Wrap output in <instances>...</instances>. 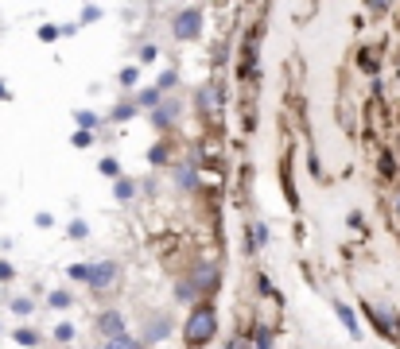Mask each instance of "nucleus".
<instances>
[{
	"label": "nucleus",
	"instance_id": "obj_3",
	"mask_svg": "<svg viewBox=\"0 0 400 349\" xmlns=\"http://www.w3.org/2000/svg\"><path fill=\"white\" fill-rule=\"evenodd\" d=\"M117 276H121L117 260H101V264H89V276H86V283H89L94 291H109L113 283H117Z\"/></svg>",
	"mask_w": 400,
	"mask_h": 349
},
{
	"label": "nucleus",
	"instance_id": "obj_23",
	"mask_svg": "<svg viewBox=\"0 0 400 349\" xmlns=\"http://www.w3.org/2000/svg\"><path fill=\"white\" fill-rule=\"evenodd\" d=\"M137 194V186L128 183V179H117V198H132Z\"/></svg>",
	"mask_w": 400,
	"mask_h": 349
},
{
	"label": "nucleus",
	"instance_id": "obj_24",
	"mask_svg": "<svg viewBox=\"0 0 400 349\" xmlns=\"http://www.w3.org/2000/svg\"><path fill=\"white\" fill-rule=\"evenodd\" d=\"M51 307H70V295H67V291H51Z\"/></svg>",
	"mask_w": 400,
	"mask_h": 349
},
{
	"label": "nucleus",
	"instance_id": "obj_2",
	"mask_svg": "<svg viewBox=\"0 0 400 349\" xmlns=\"http://www.w3.org/2000/svg\"><path fill=\"white\" fill-rule=\"evenodd\" d=\"M171 35H175L179 43H186V39H198V35H202V12H198V8L175 12V19H171Z\"/></svg>",
	"mask_w": 400,
	"mask_h": 349
},
{
	"label": "nucleus",
	"instance_id": "obj_8",
	"mask_svg": "<svg viewBox=\"0 0 400 349\" xmlns=\"http://www.w3.org/2000/svg\"><path fill=\"white\" fill-rule=\"evenodd\" d=\"M334 310H338V319H342V326L350 330V338H361V326H358V319H354V310L346 307V303H334Z\"/></svg>",
	"mask_w": 400,
	"mask_h": 349
},
{
	"label": "nucleus",
	"instance_id": "obj_10",
	"mask_svg": "<svg viewBox=\"0 0 400 349\" xmlns=\"http://www.w3.org/2000/svg\"><path fill=\"white\" fill-rule=\"evenodd\" d=\"M74 120H78V132H94L98 128V113H89V109H78Z\"/></svg>",
	"mask_w": 400,
	"mask_h": 349
},
{
	"label": "nucleus",
	"instance_id": "obj_31",
	"mask_svg": "<svg viewBox=\"0 0 400 349\" xmlns=\"http://www.w3.org/2000/svg\"><path fill=\"white\" fill-rule=\"evenodd\" d=\"M152 58H156V47H152V43H148V47H140V62H152Z\"/></svg>",
	"mask_w": 400,
	"mask_h": 349
},
{
	"label": "nucleus",
	"instance_id": "obj_28",
	"mask_svg": "<svg viewBox=\"0 0 400 349\" xmlns=\"http://www.w3.org/2000/svg\"><path fill=\"white\" fill-rule=\"evenodd\" d=\"M40 39H43V43H51V39H59V28H51V24H43V28H40Z\"/></svg>",
	"mask_w": 400,
	"mask_h": 349
},
{
	"label": "nucleus",
	"instance_id": "obj_22",
	"mask_svg": "<svg viewBox=\"0 0 400 349\" xmlns=\"http://www.w3.org/2000/svg\"><path fill=\"white\" fill-rule=\"evenodd\" d=\"M132 113H137V109L128 105V101H121V105L113 109V120H128V116H132Z\"/></svg>",
	"mask_w": 400,
	"mask_h": 349
},
{
	"label": "nucleus",
	"instance_id": "obj_17",
	"mask_svg": "<svg viewBox=\"0 0 400 349\" xmlns=\"http://www.w3.org/2000/svg\"><path fill=\"white\" fill-rule=\"evenodd\" d=\"M256 349H276V346H272V334H268V326H256Z\"/></svg>",
	"mask_w": 400,
	"mask_h": 349
},
{
	"label": "nucleus",
	"instance_id": "obj_19",
	"mask_svg": "<svg viewBox=\"0 0 400 349\" xmlns=\"http://www.w3.org/2000/svg\"><path fill=\"white\" fill-rule=\"evenodd\" d=\"M67 233H70V241H82V237L89 233V225H86V222H70V229H67Z\"/></svg>",
	"mask_w": 400,
	"mask_h": 349
},
{
	"label": "nucleus",
	"instance_id": "obj_25",
	"mask_svg": "<svg viewBox=\"0 0 400 349\" xmlns=\"http://www.w3.org/2000/svg\"><path fill=\"white\" fill-rule=\"evenodd\" d=\"M70 144H74V147H89V144H94V132H74Z\"/></svg>",
	"mask_w": 400,
	"mask_h": 349
},
{
	"label": "nucleus",
	"instance_id": "obj_16",
	"mask_svg": "<svg viewBox=\"0 0 400 349\" xmlns=\"http://www.w3.org/2000/svg\"><path fill=\"white\" fill-rule=\"evenodd\" d=\"M16 346H40V334L35 330H16Z\"/></svg>",
	"mask_w": 400,
	"mask_h": 349
},
{
	"label": "nucleus",
	"instance_id": "obj_15",
	"mask_svg": "<svg viewBox=\"0 0 400 349\" xmlns=\"http://www.w3.org/2000/svg\"><path fill=\"white\" fill-rule=\"evenodd\" d=\"M137 78H140V70H137V66H125V70H121V78H117V82H121L125 89H132V86H137Z\"/></svg>",
	"mask_w": 400,
	"mask_h": 349
},
{
	"label": "nucleus",
	"instance_id": "obj_7",
	"mask_svg": "<svg viewBox=\"0 0 400 349\" xmlns=\"http://www.w3.org/2000/svg\"><path fill=\"white\" fill-rule=\"evenodd\" d=\"M179 120V101H159L156 113H152V125L156 128H171Z\"/></svg>",
	"mask_w": 400,
	"mask_h": 349
},
{
	"label": "nucleus",
	"instance_id": "obj_20",
	"mask_svg": "<svg viewBox=\"0 0 400 349\" xmlns=\"http://www.w3.org/2000/svg\"><path fill=\"white\" fill-rule=\"evenodd\" d=\"M268 244V225H253V249Z\"/></svg>",
	"mask_w": 400,
	"mask_h": 349
},
{
	"label": "nucleus",
	"instance_id": "obj_36",
	"mask_svg": "<svg viewBox=\"0 0 400 349\" xmlns=\"http://www.w3.org/2000/svg\"><path fill=\"white\" fill-rule=\"evenodd\" d=\"M397 210H400V194H397Z\"/></svg>",
	"mask_w": 400,
	"mask_h": 349
},
{
	"label": "nucleus",
	"instance_id": "obj_4",
	"mask_svg": "<svg viewBox=\"0 0 400 349\" xmlns=\"http://www.w3.org/2000/svg\"><path fill=\"white\" fill-rule=\"evenodd\" d=\"M98 334L105 341L125 338V314H121V310H101V314H98Z\"/></svg>",
	"mask_w": 400,
	"mask_h": 349
},
{
	"label": "nucleus",
	"instance_id": "obj_34",
	"mask_svg": "<svg viewBox=\"0 0 400 349\" xmlns=\"http://www.w3.org/2000/svg\"><path fill=\"white\" fill-rule=\"evenodd\" d=\"M225 349H249V341H237V338H234V341H229Z\"/></svg>",
	"mask_w": 400,
	"mask_h": 349
},
{
	"label": "nucleus",
	"instance_id": "obj_26",
	"mask_svg": "<svg viewBox=\"0 0 400 349\" xmlns=\"http://www.w3.org/2000/svg\"><path fill=\"white\" fill-rule=\"evenodd\" d=\"M55 338H59V341H70V338H74V326H70V322H62V326H55Z\"/></svg>",
	"mask_w": 400,
	"mask_h": 349
},
{
	"label": "nucleus",
	"instance_id": "obj_30",
	"mask_svg": "<svg viewBox=\"0 0 400 349\" xmlns=\"http://www.w3.org/2000/svg\"><path fill=\"white\" fill-rule=\"evenodd\" d=\"M98 16H101V12L94 8V4H89V8H82V24H94V19H98Z\"/></svg>",
	"mask_w": 400,
	"mask_h": 349
},
{
	"label": "nucleus",
	"instance_id": "obj_29",
	"mask_svg": "<svg viewBox=\"0 0 400 349\" xmlns=\"http://www.w3.org/2000/svg\"><path fill=\"white\" fill-rule=\"evenodd\" d=\"M12 310H16V314H31V303L28 299H12Z\"/></svg>",
	"mask_w": 400,
	"mask_h": 349
},
{
	"label": "nucleus",
	"instance_id": "obj_6",
	"mask_svg": "<svg viewBox=\"0 0 400 349\" xmlns=\"http://www.w3.org/2000/svg\"><path fill=\"white\" fill-rule=\"evenodd\" d=\"M369 314L381 322V334H385V338H400V319L389 307H369Z\"/></svg>",
	"mask_w": 400,
	"mask_h": 349
},
{
	"label": "nucleus",
	"instance_id": "obj_27",
	"mask_svg": "<svg viewBox=\"0 0 400 349\" xmlns=\"http://www.w3.org/2000/svg\"><path fill=\"white\" fill-rule=\"evenodd\" d=\"M179 183H183V186H195V167H179Z\"/></svg>",
	"mask_w": 400,
	"mask_h": 349
},
{
	"label": "nucleus",
	"instance_id": "obj_1",
	"mask_svg": "<svg viewBox=\"0 0 400 349\" xmlns=\"http://www.w3.org/2000/svg\"><path fill=\"white\" fill-rule=\"evenodd\" d=\"M218 334V310L210 307V303H198L195 310H191V319H186L183 326V338L186 346H206V341Z\"/></svg>",
	"mask_w": 400,
	"mask_h": 349
},
{
	"label": "nucleus",
	"instance_id": "obj_21",
	"mask_svg": "<svg viewBox=\"0 0 400 349\" xmlns=\"http://www.w3.org/2000/svg\"><path fill=\"white\" fill-rule=\"evenodd\" d=\"M86 276H89V264H70V280L86 283Z\"/></svg>",
	"mask_w": 400,
	"mask_h": 349
},
{
	"label": "nucleus",
	"instance_id": "obj_9",
	"mask_svg": "<svg viewBox=\"0 0 400 349\" xmlns=\"http://www.w3.org/2000/svg\"><path fill=\"white\" fill-rule=\"evenodd\" d=\"M198 109H202V113H214V109H218V86L198 89Z\"/></svg>",
	"mask_w": 400,
	"mask_h": 349
},
{
	"label": "nucleus",
	"instance_id": "obj_35",
	"mask_svg": "<svg viewBox=\"0 0 400 349\" xmlns=\"http://www.w3.org/2000/svg\"><path fill=\"white\" fill-rule=\"evenodd\" d=\"M0 101H8V89H4V86H0Z\"/></svg>",
	"mask_w": 400,
	"mask_h": 349
},
{
	"label": "nucleus",
	"instance_id": "obj_5",
	"mask_svg": "<svg viewBox=\"0 0 400 349\" xmlns=\"http://www.w3.org/2000/svg\"><path fill=\"white\" fill-rule=\"evenodd\" d=\"M167 334H171V319H167V314H152V319L144 322V341H140V346H156Z\"/></svg>",
	"mask_w": 400,
	"mask_h": 349
},
{
	"label": "nucleus",
	"instance_id": "obj_11",
	"mask_svg": "<svg viewBox=\"0 0 400 349\" xmlns=\"http://www.w3.org/2000/svg\"><path fill=\"white\" fill-rule=\"evenodd\" d=\"M137 101H140V105H148V109H156L159 101H164V93H159V89L152 86V89H140V93H137Z\"/></svg>",
	"mask_w": 400,
	"mask_h": 349
},
{
	"label": "nucleus",
	"instance_id": "obj_32",
	"mask_svg": "<svg viewBox=\"0 0 400 349\" xmlns=\"http://www.w3.org/2000/svg\"><path fill=\"white\" fill-rule=\"evenodd\" d=\"M167 159V147H152V163H164Z\"/></svg>",
	"mask_w": 400,
	"mask_h": 349
},
{
	"label": "nucleus",
	"instance_id": "obj_18",
	"mask_svg": "<svg viewBox=\"0 0 400 349\" xmlns=\"http://www.w3.org/2000/svg\"><path fill=\"white\" fill-rule=\"evenodd\" d=\"M381 174H385V179H392V174H397V159H392L389 152L381 155Z\"/></svg>",
	"mask_w": 400,
	"mask_h": 349
},
{
	"label": "nucleus",
	"instance_id": "obj_33",
	"mask_svg": "<svg viewBox=\"0 0 400 349\" xmlns=\"http://www.w3.org/2000/svg\"><path fill=\"white\" fill-rule=\"evenodd\" d=\"M0 280H12V264L8 260H0Z\"/></svg>",
	"mask_w": 400,
	"mask_h": 349
},
{
	"label": "nucleus",
	"instance_id": "obj_13",
	"mask_svg": "<svg viewBox=\"0 0 400 349\" xmlns=\"http://www.w3.org/2000/svg\"><path fill=\"white\" fill-rule=\"evenodd\" d=\"M175 82H179L175 70H164V74H159V82H156V89H159V93H167V89H175Z\"/></svg>",
	"mask_w": 400,
	"mask_h": 349
},
{
	"label": "nucleus",
	"instance_id": "obj_14",
	"mask_svg": "<svg viewBox=\"0 0 400 349\" xmlns=\"http://www.w3.org/2000/svg\"><path fill=\"white\" fill-rule=\"evenodd\" d=\"M105 349H144V346H140L137 338H128V334H125V338H113V341H105Z\"/></svg>",
	"mask_w": 400,
	"mask_h": 349
},
{
	"label": "nucleus",
	"instance_id": "obj_12",
	"mask_svg": "<svg viewBox=\"0 0 400 349\" xmlns=\"http://www.w3.org/2000/svg\"><path fill=\"white\" fill-rule=\"evenodd\" d=\"M101 174H105V179H113V183L121 179V163L113 159V155H105V159H101Z\"/></svg>",
	"mask_w": 400,
	"mask_h": 349
}]
</instances>
